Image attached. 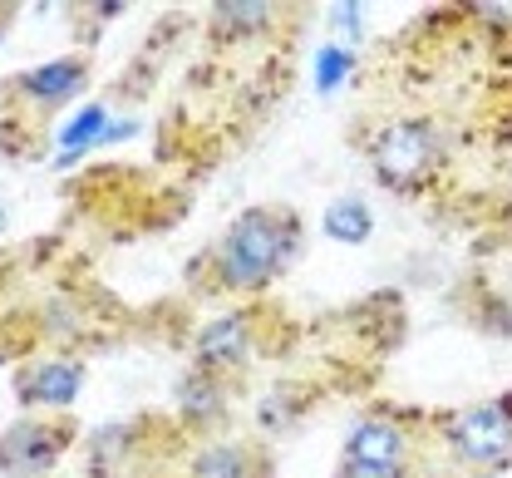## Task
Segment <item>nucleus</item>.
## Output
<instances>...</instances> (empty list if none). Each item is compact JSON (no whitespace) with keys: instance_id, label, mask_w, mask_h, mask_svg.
I'll return each instance as SVG.
<instances>
[{"instance_id":"nucleus-1","label":"nucleus","mask_w":512,"mask_h":478,"mask_svg":"<svg viewBox=\"0 0 512 478\" xmlns=\"http://www.w3.org/2000/svg\"><path fill=\"white\" fill-rule=\"evenodd\" d=\"M306 222L291 207H247L227 222V232L207 247V281L202 291L217 296H261L291 272L301 257Z\"/></svg>"},{"instance_id":"nucleus-9","label":"nucleus","mask_w":512,"mask_h":478,"mask_svg":"<svg viewBox=\"0 0 512 478\" xmlns=\"http://www.w3.org/2000/svg\"><path fill=\"white\" fill-rule=\"evenodd\" d=\"M232 390H237L232 380L207 375V370L188 365V375H183V380H178V390H173L178 419L188 424L192 434H207V429L227 424V414H232Z\"/></svg>"},{"instance_id":"nucleus-5","label":"nucleus","mask_w":512,"mask_h":478,"mask_svg":"<svg viewBox=\"0 0 512 478\" xmlns=\"http://www.w3.org/2000/svg\"><path fill=\"white\" fill-rule=\"evenodd\" d=\"M79 395H84V365L64 350L15 370V400L25 414H69Z\"/></svg>"},{"instance_id":"nucleus-2","label":"nucleus","mask_w":512,"mask_h":478,"mask_svg":"<svg viewBox=\"0 0 512 478\" xmlns=\"http://www.w3.org/2000/svg\"><path fill=\"white\" fill-rule=\"evenodd\" d=\"M448 158V134L434 119H389L380 134L370 138V168L380 178V188L409 198V193H424L439 173H444Z\"/></svg>"},{"instance_id":"nucleus-12","label":"nucleus","mask_w":512,"mask_h":478,"mask_svg":"<svg viewBox=\"0 0 512 478\" xmlns=\"http://www.w3.org/2000/svg\"><path fill=\"white\" fill-rule=\"evenodd\" d=\"M325 232L340 247H365L375 237V212L360 203V198H335V203L325 207Z\"/></svg>"},{"instance_id":"nucleus-3","label":"nucleus","mask_w":512,"mask_h":478,"mask_svg":"<svg viewBox=\"0 0 512 478\" xmlns=\"http://www.w3.org/2000/svg\"><path fill=\"white\" fill-rule=\"evenodd\" d=\"M444 449L463 474H503L512 464V395L453 410L444 419Z\"/></svg>"},{"instance_id":"nucleus-11","label":"nucleus","mask_w":512,"mask_h":478,"mask_svg":"<svg viewBox=\"0 0 512 478\" xmlns=\"http://www.w3.org/2000/svg\"><path fill=\"white\" fill-rule=\"evenodd\" d=\"M271 25H276V5H271V0H217L212 15H207L212 40H227V45L256 40V35H266Z\"/></svg>"},{"instance_id":"nucleus-17","label":"nucleus","mask_w":512,"mask_h":478,"mask_svg":"<svg viewBox=\"0 0 512 478\" xmlns=\"http://www.w3.org/2000/svg\"><path fill=\"white\" fill-rule=\"evenodd\" d=\"M5 30H10V15L0 10V45H5Z\"/></svg>"},{"instance_id":"nucleus-6","label":"nucleus","mask_w":512,"mask_h":478,"mask_svg":"<svg viewBox=\"0 0 512 478\" xmlns=\"http://www.w3.org/2000/svg\"><path fill=\"white\" fill-rule=\"evenodd\" d=\"M252 345H256L252 316H247V311H227V316H212V321L197 331V341H192V365L237 385V375H242L247 360H252Z\"/></svg>"},{"instance_id":"nucleus-8","label":"nucleus","mask_w":512,"mask_h":478,"mask_svg":"<svg viewBox=\"0 0 512 478\" xmlns=\"http://www.w3.org/2000/svg\"><path fill=\"white\" fill-rule=\"evenodd\" d=\"M15 99L40 109V114H55L64 104H74L84 89H89V60L84 55H64V60H50V65H35L25 74H15Z\"/></svg>"},{"instance_id":"nucleus-7","label":"nucleus","mask_w":512,"mask_h":478,"mask_svg":"<svg viewBox=\"0 0 512 478\" xmlns=\"http://www.w3.org/2000/svg\"><path fill=\"white\" fill-rule=\"evenodd\" d=\"M340 459L414 474V464H419V444H414V434H409L394 414H365V419L345 434V454H340Z\"/></svg>"},{"instance_id":"nucleus-15","label":"nucleus","mask_w":512,"mask_h":478,"mask_svg":"<svg viewBox=\"0 0 512 478\" xmlns=\"http://www.w3.org/2000/svg\"><path fill=\"white\" fill-rule=\"evenodd\" d=\"M335 478H414V474H404V469H380V464H350V459H340Z\"/></svg>"},{"instance_id":"nucleus-18","label":"nucleus","mask_w":512,"mask_h":478,"mask_svg":"<svg viewBox=\"0 0 512 478\" xmlns=\"http://www.w3.org/2000/svg\"><path fill=\"white\" fill-rule=\"evenodd\" d=\"M5 222H10V212H5V203H0V232H5Z\"/></svg>"},{"instance_id":"nucleus-14","label":"nucleus","mask_w":512,"mask_h":478,"mask_svg":"<svg viewBox=\"0 0 512 478\" xmlns=\"http://www.w3.org/2000/svg\"><path fill=\"white\" fill-rule=\"evenodd\" d=\"M355 69V50H345V45H325L316 60V84L330 94V89H340L345 84V74Z\"/></svg>"},{"instance_id":"nucleus-13","label":"nucleus","mask_w":512,"mask_h":478,"mask_svg":"<svg viewBox=\"0 0 512 478\" xmlns=\"http://www.w3.org/2000/svg\"><path fill=\"white\" fill-rule=\"evenodd\" d=\"M104 129H109V109H104V104H84V109H79V114L60 129L64 153L55 158V163H69V158H79L84 148H94V143L104 138Z\"/></svg>"},{"instance_id":"nucleus-4","label":"nucleus","mask_w":512,"mask_h":478,"mask_svg":"<svg viewBox=\"0 0 512 478\" xmlns=\"http://www.w3.org/2000/svg\"><path fill=\"white\" fill-rule=\"evenodd\" d=\"M74 444V424L60 414H20L0 429V474L45 478Z\"/></svg>"},{"instance_id":"nucleus-16","label":"nucleus","mask_w":512,"mask_h":478,"mask_svg":"<svg viewBox=\"0 0 512 478\" xmlns=\"http://www.w3.org/2000/svg\"><path fill=\"white\" fill-rule=\"evenodd\" d=\"M360 25H365V5H335V10H330V30L360 35Z\"/></svg>"},{"instance_id":"nucleus-10","label":"nucleus","mask_w":512,"mask_h":478,"mask_svg":"<svg viewBox=\"0 0 512 478\" xmlns=\"http://www.w3.org/2000/svg\"><path fill=\"white\" fill-rule=\"evenodd\" d=\"M266 464L247 439H207L188 464V478H261Z\"/></svg>"}]
</instances>
